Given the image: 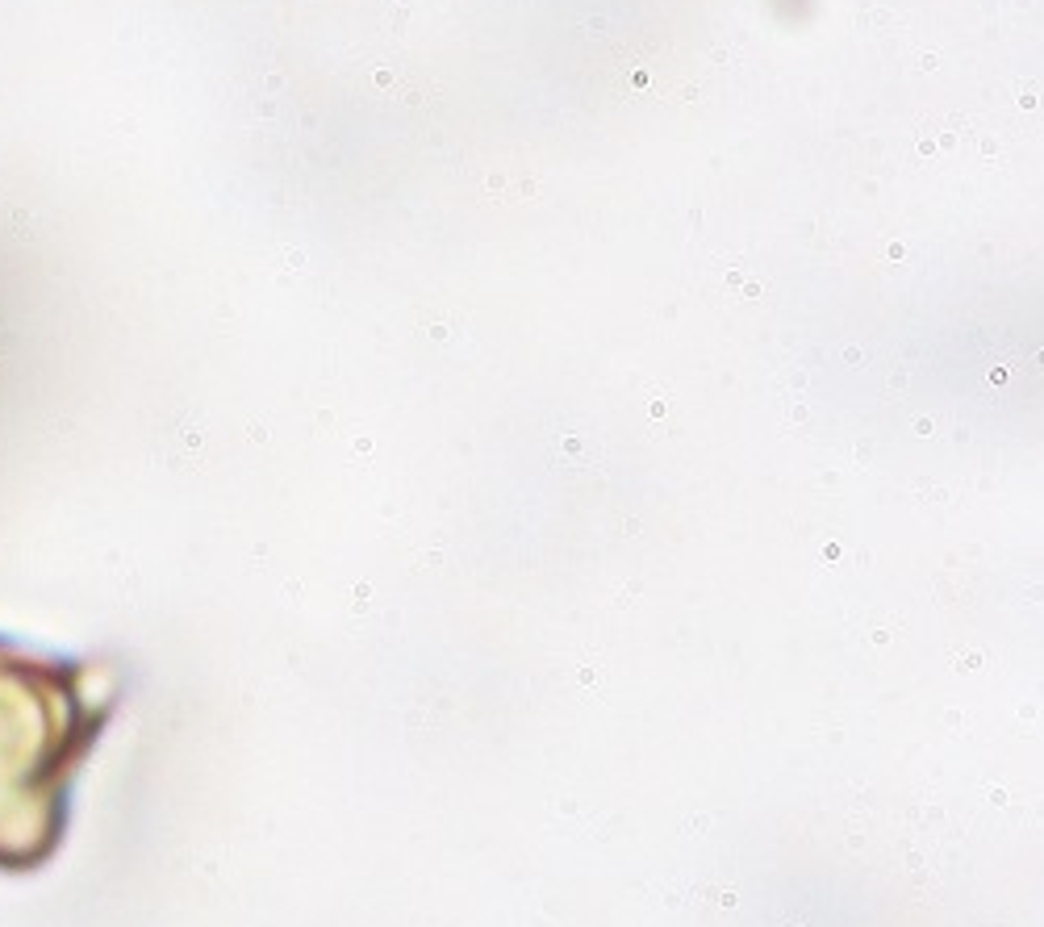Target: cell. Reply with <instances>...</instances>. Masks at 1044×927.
<instances>
[{
	"label": "cell",
	"mask_w": 1044,
	"mask_h": 927,
	"mask_svg": "<svg viewBox=\"0 0 1044 927\" xmlns=\"http://www.w3.org/2000/svg\"><path fill=\"white\" fill-rule=\"evenodd\" d=\"M117 710V677L97 660L0 639V873L59 857L71 786Z\"/></svg>",
	"instance_id": "cell-1"
}]
</instances>
